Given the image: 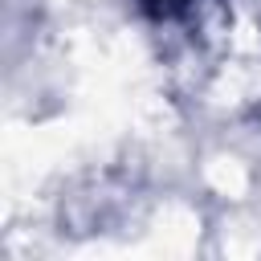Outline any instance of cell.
Masks as SVG:
<instances>
[{
  "label": "cell",
  "instance_id": "6da1fadb",
  "mask_svg": "<svg viewBox=\"0 0 261 261\" xmlns=\"http://www.w3.org/2000/svg\"><path fill=\"white\" fill-rule=\"evenodd\" d=\"M147 4H155V8H175V4H184V0H147Z\"/></svg>",
  "mask_w": 261,
  "mask_h": 261
}]
</instances>
